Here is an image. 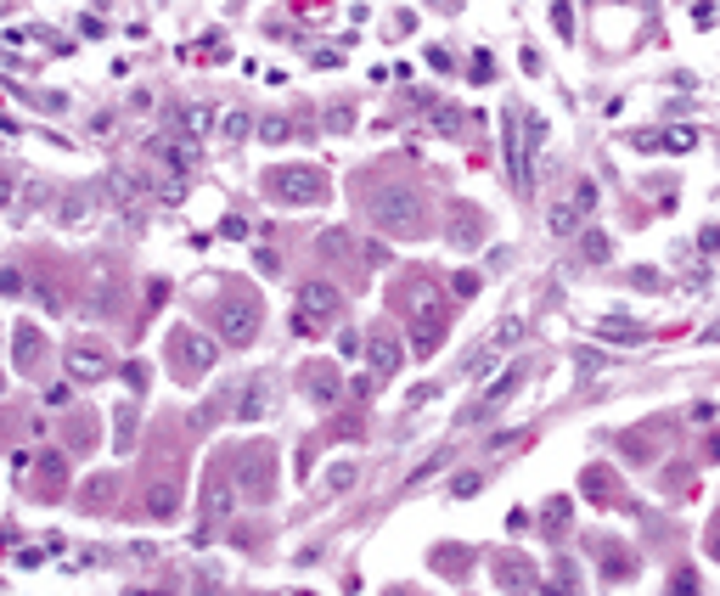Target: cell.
I'll return each mask as SVG.
<instances>
[{
    "mask_svg": "<svg viewBox=\"0 0 720 596\" xmlns=\"http://www.w3.org/2000/svg\"><path fill=\"white\" fill-rule=\"evenodd\" d=\"M664 596H698V574H692V568H681V574L670 580V591H664Z\"/></svg>",
    "mask_w": 720,
    "mask_h": 596,
    "instance_id": "38",
    "label": "cell"
},
{
    "mask_svg": "<svg viewBox=\"0 0 720 596\" xmlns=\"http://www.w3.org/2000/svg\"><path fill=\"white\" fill-rule=\"evenodd\" d=\"M637 146H647V153H653V146H670V153H692V146H698V130H670V136H637Z\"/></svg>",
    "mask_w": 720,
    "mask_h": 596,
    "instance_id": "25",
    "label": "cell"
},
{
    "mask_svg": "<svg viewBox=\"0 0 720 596\" xmlns=\"http://www.w3.org/2000/svg\"><path fill=\"white\" fill-rule=\"evenodd\" d=\"M540 523L552 529V535H563V529H568V501H563V495H558V501H546V513H540Z\"/></svg>",
    "mask_w": 720,
    "mask_h": 596,
    "instance_id": "33",
    "label": "cell"
},
{
    "mask_svg": "<svg viewBox=\"0 0 720 596\" xmlns=\"http://www.w3.org/2000/svg\"><path fill=\"white\" fill-rule=\"evenodd\" d=\"M215 321H220V337L225 344H253V332H259V310L248 304V298H231V304H220L215 310Z\"/></svg>",
    "mask_w": 720,
    "mask_h": 596,
    "instance_id": "11",
    "label": "cell"
},
{
    "mask_svg": "<svg viewBox=\"0 0 720 596\" xmlns=\"http://www.w3.org/2000/svg\"><path fill=\"white\" fill-rule=\"evenodd\" d=\"M253 265H259V276H282V259H277V248H259V253H253Z\"/></svg>",
    "mask_w": 720,
    "mask_h": 596,
    "instance_id": "40",
    "label": "cell"
},
{
    "mask_svg": "<svg viewBox=\"0 0 720 596\" xmlns=\"http://www.w3.org/2000/svg\"><path fill=\"white\" fill-rule=\"evenodd\" d=\"M372 220H377V231H389V237H417L422 231V197L411 186H383L372 197Z\"/></svg>",
    "mask_w": 720,
    "mask_h": 596,
    "instance_id": "2",
    "label": "cell"
},
{
    "mask_svg": "<svg viewBox=\"0 0 720 596\" xmlns=\"http://www.w3.org/2000/svg\"><path fill=\"white\" fill-rule=\"evenodd\" d=\"M540 130L546 124L535 118V113H506V130H501V141H506V175H513V186L518 191H529L535 186V163H529V141H540Z\"/></svg>",
    "mask_w": 720,
    "mask_h": 596,
    "instance_id": "3",
    "label": "cell"
},
{
    "mask_svg": "<svg viewBox=\"0 0 720 596\" xmlns=\"http://www.w3.org/2000/svg\"><path fill=\"white\" fill-rule=\"evenodd\" d=\"M360 253H366L372 265H389V248H383V242H366V248H360Z\"/></svg>",
    "mask_w": 720,
    "mask_h": 596,
    "instance_id": "44",
    "label": "cell"
},
{
    "mask_svg": "<svg viewBox=\"0 0 720 596\" xmlns=\"http://www.w3.org/2000/svg\"><path fill=\"white\" fill-rule=\"evenodd\" d=\"M451 456H456V444H439V451H434L428 461H417L411 473H406V489H417V484H428V478H434V473H439V467L451 461Z\"/></svg>",
    "mask_w": 720,
    "mask_h": 596,
    "instance_id": "23",
    "label": "cell"
},
{
    "mask_svg": "<svg viewBox=\"0 0 720 596\" xmlns=\"http://www.w3.org/2000/svg\"><path fill=\"white\" fill-rule=\"evenodd\" d=\"M310 394L321 399V406H332V399H338V372L332 366H315L310 372Z\"/></svg>",
    "mask_w": 720,
    "mask_h": 596,
    "instance_id": "28",
    "label": "cell"
},
{
    "mask_svg": "<svg viewBox=\"0 0 720 596\" xmlns=\"http://www.w3.org/2000/svg\"><path fill=\"white\" fill-rule=\"evenodd\" d=\"M591 203H597V186H591V180H580V186H575V197L552 203V215H546L552 237H580V220L591 215Z\"/></svg>",
    "mask_w": 720,
    "mask_h": 596,
    "instance_id": "9",
    "label": "cell"
},
{
    "mask_svg": "<svg viewBox=\"0 0 720 596\" xmlns=\"http://www.w3.org/2000/svg\"><path fill=\"white\" fill-rule=\"evenodd\" d=\"M523 332H529V315H523V310H513V315H506L501 327H490V332H484V344H479L468 360H461V377H479V372H490V366H496V360H501L506 349L518 344Z\"/></svg>",
    "mask_w": 720,
    "mask_h": 596,
    "instance_id": "6",
    "label": "cell"
},
{
    "mask_svg": "<svg viewBox=\"0 0 720 596\" xmlns=\"http://www.w3.org/2000/svg\"><path fill=\"white\" fill-rule=\"evenodd\" d=\"M366 360H372V377L383 382V377H394V372H400L406 349H400V337H394V332H372V337H366Z\"/></svg>",
    "mask_w": 720,
    "mask_h": 596,
    "instance_id": "13",
    "label": "cell"
},
{
    "mask_svg": "<svg viewBox=\"0 0 720 596\" xmlns=\"http://www.w3.org/2000/svg\"><path fill=\"white\" fill-rule=\"evenodd\" d=\"M130 428H136V416L119 411V444H113V451H136V444H130Z\"/></svg>",
    "mask_w": 720,
    "mask_h": 596,
    "instance_id": "41",
    "label": "cell"
},
{
    "mask_svg": "<svg viewBox=\"0 0 720 596\" xmlns=\"http://www.w3.org/2000/svg\"><path fill=\"white\" fill-rule=\"evenodd\" d=\"M338 304H344V293H338L332 282H304L299 287V332H315V327H327L332 315H338Z\"/></svg>",
    "mask_w": 720,
    "mask_h": 596,
    "instance_id": "8",
    "label": "cell"
},
{
    "mask_svg": "<svg viewBox=\"0 0 720 596\" xmlns=\"http://www.w3.org/2000/svg\"><path fill=\"white\" fill-rule=\"evenodd\" d=\"M192 596H220V580H215V574H198V580H192Z\"/></svg>",
    "mask_w": 720,
    "mask_h": 596,
    "instance_id": "43",
    "label": "cell"
},
{
    "mask_svg": "<svg viewBox=\"0 0 720 596\" xmlns=\"http://www.w3.org/2000/svg\"><path fill=\"white\" fill-rule=\"evenodd\" d=\"M287 596H315V591H287Z\"/></svg>",
    "mask_w": 720,
    "mask_h": 596,
    "instance_id": "46",
    "label": "cell"
},
{
    "mask_svg": "<svg viewBox=\"0 0 720 596\" xmlns=\"http://www.w3.org/2000/svg\"><path fill=\"white\" fill-rule=\"evenodd\" d=\"M215 118H220V108H208V101H186V108H175V136L180 141L215 136Z\"/></svg>",
    "mask_w": 720,
    "mask_h": 596,
    "instance_id": "14",
    "label": "cell"
},
{
    "mask_svg": "<svg viewBox=\"0 0 720 596\" xmlns=\"http://www.w3.org/2000/svg\"><path fill=\"white\" fill-rule=\"evenodd\" d=\"M175 484H153V495H146V513H153V518H169V513H175Z\"/></svg>",
    "mask_w": 720,
    "mask_h": 596,
    "instance_id": "29",
    "label": "cell"
},
{
    "mask_svg": "<svg viewBox=\"0 0 720 596\" xmlns=\"http://www.w3.org/2000/svg\"><path fill=\"white\" fill-rule=\"evenodd\" d=\"M265 191L277 203H321L327 197V180H321V169H315V163H282V169H270V175H265Z\"/></svg>",
    "mask_w": 720,
    "mask_h": 596,
    "instance_id": "5",
    "label": "cell"
},
{
    "mask_svg": "<svg viewBox=\"0 0 720 596\" xmlns=\"http://www.w3.org/2000/svg\"><path fill=\"white\" fill-rule=\"evenodd\" d=\"M146 191H153L158 203H180L186 197V180L180 175H146Z\"/></svg>",
    "mask_w": 720,
    "mask_h": 596,
    "instance_id": "27",
    "label": "cell"
},
{
    "mask_svg": "<svg viewBox=\"0 0 720 596\" xmlns=\"http://www.w3.org/2000/svg\"><path fill=\"white\" fill-rule=\"evenodd\" d=\"M451 237H456V248H473V242L484 237V225H479V215H473V208H461V220H456V231H451Z\"/></svg>",
    "mask_w": 720,
    "mask_h": 596,
    "instance_id": "30",
    "label": "cell"
},
{
    "mask_svg": "<svg viewBox=\"0 0 720 596\" xmlns=\"http://www.w3.org/2000/svg\"><path fill=\"white\" fill-rule=\"evenodd\" d=\"M57 220L68 225V231H84V225L96 220V191H91V186H68V191L57 197Z\"/></svg>",
    "mask_w": 720,
    "mask_h": 596,
    "instance_id": "12",
    "label": "cell"
},
{
    "mask_svg": "<svg viewBox=\"0 0 720 596\" xmlns=\"http://www.w3.org/2000/svg\"><path fill=\"white\" fill-rule=\"evenodd\" d=\"M17 287H23V276H17V270H0V293H17Z\"/></svg>",
    "mask_w": 720,
    "mask_h": 596,
    "instance_id": "45",
    "label": "cell"
},
{
    "mask_svg": "<svg viewBox=\"0 0 720 596\" xmlns=\"http://www.w3.org/2000/svg\"><path fill=\"white\" fill-rule=\"evenodd\" d=\"M591 372H602V349H580V377H591Z\"/></svg>",
    "mask_w": 720,
    "mask_h": 596,
    "instance_id": "42",
    "label": "cell"
},
{
    "mask_svg": "<svg viewBox=\"0 0 720 596\" xmlns=\"http://www.w3.org/2000/svg\"><path fill=\"white\" fill-rule=\"evenodd\" d=\"M355 478H360V467H355V461H338L332 473H327V489H349Z\"/></svg>",
    "mask_w": 720,
    "mask_h": 596,
    "instance_id": "35",
    "label": "cell"
},
{
    "mask_svg": "<svg viewBox=\"0 0 720 596\" xmlns=\"http://www.w3.org/2000/svg\"><path fill=\"white\" fill-rule=\"evenodd\" d=\"M153 153L169 163V175H180V180L198 169V141H180V136L175 141H153Z\"/></svg>",
    "mask_w": 720,
    "mask_h": 596,
    "instance_id": "17",
    "label": "cell"
},
{
    "mask_svg": "<svg viewBox=\"0 0 720 596\" xmlns=\"http://www.w3.org/2000/svg\"><path fill=\"white\" fill-rule=\"evenodd\" d=\"M602 337H630V344H637L642 327H637V321H625V315H608V321H602Z\"/></svg>",
    "mask_w": 720,
    "mask_h": 596,
    "instance_id": "34",
    "label": "cell"
},
{
    "mask_svg": "<svg viewBox=\"0 0 720 596\" xmlns=\"http://www.w3.org/2000/svg\"><path fill=\"white\" fill-rule=\"evenodd\" d=\"M0 208H17V175L0 169Z\"/></svg>",
    "mask_w": 720,
    "mask_h": 596,
    "instance_id": "39",
    "label": "cell"
},
{
    "mask_svg": "<svg viewBox=\"0 0 720 596\" xmlns=\"http://www.w3.org/2000/svg\"><path fill=\"white\" fill-rule=\"evenodd\" d=\"M248 130H253V118H248V108H225V113L215 118V136H220L225 146H237V141H248Z\"/></svg>",
    "mask_w": 720,
    "mask_h": 596,
    "instance_id": "18",
    "label": "cell"
},
{
    "mask_svg": "<svg viewBox=\"0 0 720 596\" xmlns=\"http://www.w3.org/2000/svg\"><path fill=\"white\" fill-rule=\"evenodd\" d=\"M400 310L411 315V349H417V360H428L434 344H439V332H444V321H451L444 298H439L428 282H411L406 293H400Z\"/></svg>",
    "mask_w": 720,
    "mask_h": 596,
    "instance_id": "1",
    "label": "cell"
},
{
    "mask_svg": "<svg viewBox=\"0 0 720 596\" xmlns=\"http://www.w3.org/2000/svg\"><path fill=\"white\" fill-rule=\"evenodd\" d=\"M259 136H265L270 146H282V141L293 136V124H287V118H265V124H259Z\"/></svg>",
    "mask_w": 720,
    "mask_h": 596,
    "instance_id": "37",
    "label": "cell"
},
{
    "mask_svg": "<svg viewBox=\"0 0 720 596\" xmlns=\"http://www.w3.org/2000/svg\"><path fill=\"white\" fill-rule=\"evenodd\" d=\"M108 349L101 344H74L68 349V377H79V382H96V377H108Z\"/></svg>",
    "mask_w": 720,
    "mask_h": 596,
    "instance_id": "15",
    "label": "cell"
},
{
    "mask_svg": "<svg viewBox=\"0 0 720 596\" xmlns=\"http://www.w3.org/2000/svg\"><path fill=\"white\" fill-rule=\"evenodd\" d=\"M496 574H501V585H506V591H529V580H535V568H529L523 557H513V551H506V557L496 563Z\"/></svg>",
    "mask_w": 720,
    "mask_h": 596,
    "instance_id": "21",
    "label": "cell"
},
{
    "mask_svg": "<svg viewBox=\"0 0 720 596\" xmlns=\"http://www.w3.org/2000/svg\"><path fill=\"white\" fill-rule=\"evenodd\" d=\"M265 394H270L265 382H248V394H242V406H237V416H242V422H253V416H265Z\"/></svg>",
    "mask_w": 720,
    "mask_h": 596,
    "instance_id": "32",
    "label": "cell"
},
{
    "mask_svg": "<svg viewBox=\"0 0 720 596\" xmlns=\"http://www.w3.org/2000/svg\"><path fill=\"white\" fill-rule=\"evenodd\" d=\"M208 366H215V337H203L198 327L169 332V372H175L180 382H198Z\"/></svg>",
    "mask_w": 720,
    "mask_h": 596,
    "instance_id": "4",
    "label": "cell"
},
{
    "mask_svg": "<svg viewBox=\"0 0 720 596\" xmlns=\"http://www.w3.org/2000/svg\"><path fill=\"white\" fill-rule=\"evenodd\" d=\"M580 253H585L591 265H608V259H613V242H608V231H597V225H591V231H580Z\"/></svg>",
    "mask_w": 720,
    "mask_h": 596,
    "instance_id": "24",
    "label": "cell"
},
{
    "mask_svg": "<svg viewBox=\"0 0 720 596\" xmlns=\"http://www.w3.org/2000/svg\"><path fill=\"white\" fill-rule=\"evenodd\" d=\"M51 203V186L46 180H17V215H40V208H46Z\"/></svg>",
    "mask_w": 720,
    "mask_h": 596,
    "instance_id": "20",
    "label": "cell"
},
{
    "mask_svg": "<svg viewBox=\"0 0 720 596\" xmlns=\"http://www.w3.org/2000/svg\"><path fill=\"white\" fill-rule=\"evenodd\" d=\"M231 489H237V484L215 473V484H208V495H203V513H208V518H220V513H231V506H237V495H231Z\"/></svg>",
    "mask_w": 720,
    "mask_h": 596,
    "instance_id": "22",
    "label": "cell"
},
{
    "mask_svg": "<svg viewBox=\"0 0 720 596\" xmlns=\"http://www.w3.org/2000/svg\"><path fill=\"white\" fill-rule=\"evenodd\" d=\"M479 489H484V478H479V473H461V478H451V495H456V501H473Z\"/></svg>",
    "mask_w": 720,
    "mask_h": 596,
    "instance_id": "36",
    "label": "cell"
},
{
    "mask_svg": "<svg viewBox=\"0 0 720 596\" xmlns=\"http://www.w3.org/2000/svg\"><path fill=\"white\" fill-rule=\"evenodd\" d=\"M113 304H119V270L113 265H91V310L113 315Z\"/></svg>",
    "mask_w": 720,
    "mask_h": 596,
    "instance_id": "16",
    "label": "cell"
},
{
    "mask_svg": "<svg viewBox=\"0 0 720 596\" xmlns=\"http://www.w3.org/2000/svg\"><path fill=\"white\" fill-rule=\"evenodd\" d=\"M237 489L248 501H270V495H277V451H270V444H248V456L237 467Z\"/></svg>",
    "mask_w": 720,
    "mask_h": 596,
    "instance_id": "7",
    "label": "cell"
},
{
    "mask_svg": "<svg viewBox=\"0 0 720 596\" xmlns=\"http://www.w3.org/2000/svg\"><path fill=\"white\" fill-rule=\"evenodd\" d=\"M315 253H327V259H360V242L349 231H321L315 237Z\"/></svg>",
    "mask_w": 720,
    "mask_h": 596,
    "instance_id": "19",
    "label": "cell"
},
{
    "mask_svg": "<svg viewBox=\"0 0 720 596\" xmlns=\"http://www.w3.org/2000/svg\"><path fill=\"white\" fill-rule=\"evenodd\" d=\"M17 366H23V372H34L40 366V327H17Z\"/></svg>",
    "mask_w": 720,
    "mask_h": 596,
    "instance_id": "26",
    "label": "cell"
},
{
    "mask_svg": "<svg viewBox=\"0 0 720 596\" xmlns=\"http://www.w3.org/2000/svg\"><path fill=\"white\" fill-rule=\"evenodd\" d=\"M321 124L332 136H344V130H355V108H349V101H332V108L321 113Z\"/></svg>",
    "mask_w": 720,
    "mask_h": 596,
    "instance_id": "31",
    "label": "cell"
},
{
    "mask_svg": "<svg viewBox=\"0 0 720 596\" xmlns=\"http://www.w3.org/2000/svg\"><path fill=\"white\" fill-rule=\"evenodd\" d=\"M523 377H529V366H523V360H513V366H506V372L490 382V389H484V394L473 399V406L461 411V422H479V416H490L496 406H506V399H513V394L523 389Z\"/></svg>",
    "mask_w": 720,
    "mask_h": 596,
    "instance_id": "10",
    "label": "cell"
}]
</instances>
